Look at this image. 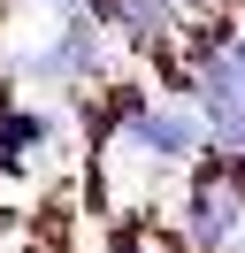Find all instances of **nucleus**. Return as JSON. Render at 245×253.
<instances>
[{
	"label": "nucleus",
	"mask_w": 245,
	"mask_h": 253,
	"mask_svg": "<svg viewBox=\"0 0 245 253\" xmlns=\"http://www.w3.org/2000/svg\"><path fill=\"white\" fill-rule=\"evenodd\" d=\"M122 138L146 161H199L207 154V130H199V115L184 108V100H146V108L122 123Z\"/></svg>",
	"instance_id": "nucleus-1"
},
{
	"label": "nucleus",
	"mask_w": 245,
	"mask_h": 253,
	"mask_svg": "<svg viewBox=\"0 0 245 253\" xmlns=\"http://www.w3.org/2000/svg\"><path fill=\"white\" fill-rule=\"evenodd\" d=\"M107 253H192L176 222H161L153 207H130V215L107 230Z\"/></svg>",
	"instance_id": "nucleus-2"
}]
</instances>
